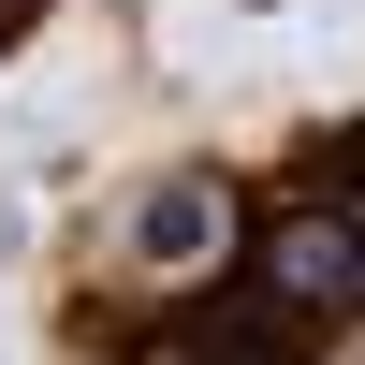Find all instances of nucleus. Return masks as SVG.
Wrapping results in <instances>:
<instances>
[{
    "label": "nucleus",
    "instance_id": "f03ea898",
    "mask_svg": "<svg viewBox=\"0 0 365 365\" xmlns=\"http://www.w3.org/2000/svg\"><path fill=\"white\" fill-rule=\"evenodd\" d=\"M234 249H249V205H234L220 161L146 175V205H132V278H220Z\"/></svg>",
    "mask_w": 365,
    "mask_h": 365
},
{
    "label": "nucleus",
    "instance_id": "f257e3e1",
    "mask_svg": "<svg viewBox=\"0 0 365 365\" xmlns=\"http://www.w3.org/2000/svg\"><path fill=\"white\" fill-rule=\"evenodd\" d=\"M249 292L292 307L307 336L365 322V205H351V190H307L292 220H263V234H249Z\"/></svg>",
    "mask_w": 365,
    "mask_h": 365
},
{
    "label": "nucleus",
    "instance_id": "7ed1b4c3",
    "mask_svg": "<svg viewBox=\"0 0 365 365\" xmlns=\"http://www.w3.org/2000/svg\"><path fill=\"white\" fill-rule=\"evenodd\" d=\"M0 15H15V0H0Z\"/></svg>",
    "mask_w": 365,
    "mask_h": 365
}]
</instances>
